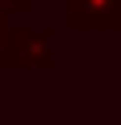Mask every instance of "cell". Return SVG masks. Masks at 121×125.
Wrapping results in <instances>:
<instances>
[{"instance_id":"2","label":"cell","mask_w":121,"mask_h":125,"mask_svg":"<svg viewBox=\"0 0 121 125\" xmlns=\"http://www.w3.org/2000/svg\"><path fill=\"white\" fill-rule=\"evenodd\" d=\"M73 28H121V0H69Z\"/></svg>"},{"instance_id":"3","label":"cell","mask_w":121,"mask_h":125,"mask_svg":"<svg viewBox=\"0 0 121 125\" xmlns=\"http://www.w3.org/2000/svg\"><path fill=\"white\" fill-rule=\"evenodd\" d=\"M32 8V0H0V16H16V12H28Z\"/></svg>"},{"instance_id":"1","label":"cell","mask_w":121,"mask_h":125,"mask_svg":"<svg viewBox=\"0 0 121 125\" xmlns=\"http://www.w3.org/2000/svg\"><path fill=\"white\" fill-rule=\"evenodd\" d=\"M53 61V41L40 28H12L8 44L0 52V69H44Z\"/></svg>"},{"instance_id":"4","label":"cell","mask_w":121,"mask_h":125,"mask_svg":"<svg viewBox=\"0 0 121 125\" xmlns=\"http://www.w3.org/2000/svg\"><path fill=\"white\" fill-rule=\"evenodd\" d=\"M8 32H12V24L0 16V52H4V44H8Z\"/></svg>"}]
</instances>
